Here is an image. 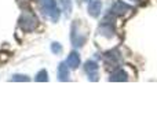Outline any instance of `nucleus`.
I'll return each instance as SVG.
<instances>
[{
    "instance_id": "2eb2a0df",
    "label": "nucleus",
    "mask_w": 157,
    "mask_h": 137,
    "mask_svg": "<svg viewBox=\"0 0 157 137\" xmlns=\"http://www.w3.org/2000/svg\"><path fill=\"white\" fill-rule=\"evenodd\" d=\"M84 2H90V0H84Z\"/></svg>"
},
{
    "instance_id": "f257e3e1",
    "label": "nucleus",
    "mask_w": 157,
    "mask_h": 137,
    "mask_svg": "<svg viewBox=\"0 0 157 137\" xmlns=\"http://www.w3.org/2000/svg\"><path fill=\"white\" fill-rule=\"evenodd\" d=\"M19 26H21L25 32H32V30H35L36 27H37V18H36V15L29 13V11L24 13L21 15V18H19Z\"/></svg>"
},
{
    "instance_id": "7ed1b4c3",
    "label": "nucleus",
    "mask_w": 157,
    "mask_h": 137,
    "mask_svg": "<svg viewBox=\"0 0 157 137\" xmlns=\"http://www.w3.org/2000/svg\"><path fill=\"white\" fill-rule=\"evenodd\" d=\"M87 40V34L83 33L80 34V32L77 30V23H73L72 26V43H73L75 47H81Z\"/></svg>"
},
{
    "instance_id": "ddd939ff",
    "label": "nucleus",
    "mask_w": 157,
    "mask_h": 137,
    "mask_svg": "<svg viewBox=\"0 0 157 137\" xmlns=\"http://www.w3.org/2000/svg\"><path fill=\"white\" fill-rule=\"evenodd\" d=\"M51 49H52V52H54V54H59V52L62 51V47H61L58 43H52L51 44Z\"/></svg>"
},
{
    "instance_id": "9d476101",
    "label": "nucleus",
    "mask_w": 157,
    "mask_h": 137,
    "mask_svg": "<svg viewBox=\"0 0 157 137\" xmlns=\"http://www.w3.org/2000/svg\"><path fill=\"white\" fill-rule=\"evenodd\" d=\"M120 60V56L117 52H109L108 55H106V63H110V65H117Z\"/></svg>"
},
{
    "instance_id": "0eeeda50",
    "label": "nucleus",
    "mask_w": 157,
    "mask_h": 137,
    "mask_svg": "<svg viewBox=\"0 0 157 137\" xmlns=\"http://www.w3.org/2000/svg\"><path fill=\"white\" fill-rule=\"evenodd\" d=\"M66 65L71 69H77L78 65H80V56H78L77 52H72L68 56V60H66Z\"/></svg>"
},
{
    "instance_id": "f8f14e48",
    "label": "nucleus",
    "mask_w": 157,
    "mask_h": 137,
    "mask_svg": "<svg viewBox=\"0 0 157 137\" xmlns=\"http://www.w3.org/2000/svg\"><path fill=\"white\" fill-rule=\"evenodd\" d=\"M47 80H48V78H47V71L46 70H41V71L36 75V81H47Z\"/></svg>"
},
{
    "instance_id": "6e6552de",
    "label": "nucleus",
    "mask_w": 157,
    "mask_h": 137,
    "mask_svg": "<svg viewBox=\"0 0 157 137\" xmlns=\"http://www.w3.org/2000/svg\"><path fill=\"white\" fill-rule=\"evenodd\" d=\"M127 80H128V74L123 69H117L110 75V81H127Z\"/></svg>"
},
{
    "instance_id": "f03ea898",
    "label": "nucleus",
    "mask_w": 157,
    "mask_h": 137,
    "mask_svg": "<svg viewBox=\"0 0 157 137\" xmlns=\"http://www.w3.org/2000/svg\"><path fill=\"white\" fill-rule=\"evenodd\" d=\"M41 5H43V10L52 21H58L59 18V10L57 7V3L55 0H41Z\"/></svg>"
},
{
    "instance_id": "9b49d317",
    "label": "nucleus",
    "mask_w": 157,
    "mask_h": 137,
    "mask_svg": "<svg viewBox=\"0 0 157 137\" xmlns=\"http://www.w3.org/2000/svg\"><path fill=\"white\" fill-rule=\"evenodd\" d=\"M59 4L66 14H71V11H72V2L71 0H59Z\"/></svg>"
},
{
    "instance_id": "39448f33",
    "label": "nucleus",
    "mask_w": 157,
    "mask_h": 137,
    "mask_svg": "<svg viewBox=\"0 0 157 137\" xmlns=\"http://www.w3.org/2000/svg\"><path fill=\"white\" fill-rule=\"evenodd\" d=\"M84 70H86V73L88 74V77L91 81L98 80V65L95 62L88 60V62L84 65Z\"/></svg>"
},
{
    "instance_id": "4468645a",
    "label": "nucleus",
    "mask_w": 157,
    "mask_h": 137,
    "mask_svg": "<svg viewBox=\"0 0 157 137\" xmlns=\"http://www.w3.org/2000/svg\"><path fill=\"white\" fill-rule=\"evenodd\" d=\"M14 81H28L29 78L28 77H25V75H21V74H17V75H14V78H13Z\"/></svg>"
},
{
    "instance_id": "423d86ee",
    "label": "nucleus",
    "mask_w": 157,
    "mask_h": 137,
    "mask_svg": "<svg viewBox=\"0 0 157 137\" xmlns=\"http://www.w3.org/2000/svg\"><path fill=\"white\" fill-rule=\"evenodd\" d=\"M101 8H102V2L101 0H92L88 5V13L91 16H98L101 14Z\"/></svg>"
},
{
    "instance_id": "20e7f679",
    "label": "nucleus",
    "mask_w": 157,
    "mask_h": 137,
    "mask_svg": "<svg viewBox=\"0 0 157 137\" xmlns=\"http://www.w3.org/2000/svg\"><path fill=\"white\" fill-rule=\"evenodd\" d=\"M130 10H131L130 5L125 4L121 0H117L113 4V7H112V13H113L114 15H124V14H127Z\"/></svg>"
},
{
    "instance_id": "1a4fd4ad",
    "label": "nucleus",
    "mask_w": 157,
    "mask_h": 137,
    "mask_svg": "<svg viewBox=\"0 0 157 137\" xmlns=\"http://www.w3.org/2000/svg\"><path fill=\"white\" fill-rule=\"evenodd\" d=\"M69 77V70L66 63H61L59 67H58V80L61 81H66Z\"/></svg>"
}]
</instances>
